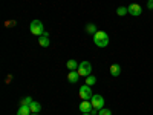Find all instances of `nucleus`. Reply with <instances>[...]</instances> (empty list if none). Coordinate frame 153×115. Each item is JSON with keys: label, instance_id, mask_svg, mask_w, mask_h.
<instances>
[{"label": "nucleus", "instance_id": "nucleus-2", "mask_svg": "<svg viewBox=\"0 0 153 115\" xmlns=\"http://www.w3.org/2000/svg\"><path fill=\"white\" fill-rule=\"evenodd\" d=\"M29 29H31V34H34L37 37L45 34V26H43V23L40 20H32L31 25H29Z\"/></svg>", "mask_w": 153, "mask_h": 115}, {"label": "nucleus", "instance_id": "nucleus-12", "mask_svg": "<svg viewBox=\"0 0 153 115\" xmlns=\"http://www.w3.org/2000/svg\"><path fill=\"white\" fill-rule=\"evenodd\" d=\"M29 108H31V112L32 114H38L42 111V105L38 103V101H32V103L29 105Z\"/></svg>", "mask_w": 153, "mask_h": 115}, {"label": "nucleus", "instance_id": "nucleus-13", "mask_svg": "<svg viewBox=\"0 0 153 115\" xmlns=\"http://www.w3.org/2000/svg\"><path fill=\"white\" fill-rule=\"evenodd\" d=\"M78 65H80V63H76L75 60H69L66 63V66H68L69 71H76V69H78Z\"/></svg>", "mask_w": 153, "mask_h": 115}, {"label": "nucleus", "instance_id": "nucleus-19", "mask_svg": "<svg viewBox=\"0 0 153 115\" xmlns=\"http://www.w3.org/2000/svg\"><path fill=\"white\" fill-rule=\"evenodd\" d=\"M14 25H16L14 20H8V22L5 23V26H6V28H11V26H14Z\"/></svg>", "mask_w": 153, "mask_h": 115}, {"label": "nucleus", "instance_id": "nucleus-6", "mask_svg": "<svg viewBox=\"0 0 153 115\" xmlns=\"http://www.w3.org/2000/svg\"><path fill=\"white\" fill-rule=\"evenodd\" d=\"M78 108H80L81 114H91L94 111V106L91 103V100H81V103H80Z\"/></svg>", "mask_w": 153, "mask_h": 115}, {"label": "nucleus", "instance_id": "nucleus-21", "mask_svg": "<svg viewBox=\"0 0 153 115\" xmlns=\"http://www.w3.org/2000/svg\"><path fill=\"white\" fill-rule=\"evenodd\" d=\"M81 115H92V114H81Z\"/></svg>", "mask_w": 153, "mask_h": 115}, {"label": "nucleus", "instance_id": "nucleus-11", "mask_svg": "<svg viewBox=\"0 0 153 115\" xmlns=\"http://www.w3.org/2000/svg\"><path fill=\"white\" fill-rule=\"evenodd\" d=\"M32 112H31V108L29 106H22L20 105V108H19V111H17V115H31Z\"/></svg>", "mask_w": 153, "mask_h": 115}, {"label": "nucleus", "instance_id": "nucleus-8", "mask_svg": "<svg viewBox=\"0 0 153 115\" xmlns=\"http://www.w3.org/2000/svg\"><path fill=\"white\" fill-rule=\"evenodd\" d=\"M38 45L43 46V48H48L49 46V34L48 32H45L43 35L38 37Z\"/></svg>", "mask_w": 153, "mask_h": 115}, {"label": "nucleus", "instance_id": "nucleus-22", "mask_svg": "<svg viewBox=\"0 0 153 115\" xmlns=\"http://www.w3.org/2000/svg\"><path fill=\"white\" fill-rule=\"evenodd\" d=\"M31 115H38V114H31Z\"/></svg>", "mask_w": 153, "mask_h": 115}, {"label": "nucleus", "instance_id": "nucleus-4", "mask_svg": "<svg viewBox=\"0 0 153 115\" xmlns=\"http://www.w3.org/2000/svg\"><path fill=\"white\" fill-rule=\"evenodd\" d=\"M91 103H92L94 109L100 111V109H103V108H104V98L101 97V95H98V94H94L92 98H91Z\"/></svg>", "mask_w": 153, "mask_h": 115}, {"label": "nucleus", "instance_id": "nucleus-16", "mask_svg": "<svg viewBox=\"0 0 153 115\" xmlns=\"http://www.w3.org/2000/svg\"><path fill=\"white\" fill-rule=\"evenodd\" d=\"M32 101H34V100H32L31 97H25V98H22L20 105H22V106H29V105L32 103Z\"/></svg>", "mask_w": 153, "mask_h": 115}, {"label": "nucleus", "instance_id": "nucleus-23", "mask_svg": "<svg viewBox=\"0 0 153 115\" xmlns=\"http://www.w3.org/2000/svg\"><path fill=\"white\" fill-rule=\"evenodd\" d=\"M149 2H153V0H149Z\"/></svg>", "mask_w": 153, "mask_h": 115}, {"label": "nucleus", "instance_id": "nucleus-20", "mask_svg": "<svg viewBox=\"0 0 153 115\" xmlns=\"http://www.w3.org/2000/svg\"><path fill=\"white\" fill-rule=\"evenodd\" d=\"M147 8H149V9H153V2H149V3H147Z\"/></svg>", "mask_w": 153, "mask_h": 115}, {"label": "nucleus", "instance_id": "nucleus-3", "mask_svg": "<svg viewBox=\"0 0 153 115\" xmlns=\"http://www.w3.org/2000/svg\"><path fill=\"white\" fill-rule=\"evenodd\" d=\"M78 74L80 77H87V75H91L92 72V65H91V61H81L80 65H78Z\"/></svg>", "mask_w": 153, "mask_h": 115}, {"label": "nucleus", "instance_id": "nucleus-14", "mask_svg": "<svg viewBox=\"0 0 153 115\" xmlns=\"http://www.w3.org/2000/svg\"><path fill=\"white\" fill-rule=\"evenodd\" d=\"M95 83H97V77H95V75L91 74V75L86 77V84H87V86H94Z\"/></svg>", "mask_w": 153, "mask_h": 115}, {"label": "nucleus", "instance_id": "nucleus-7", "mask_svg": "<svg viewBox=\"0 0 153 115\" xmlns=\"http://www.w3.org/2000/svg\"><path fill=\"white\" fill-rule=\"evenodd\" d=\"M127 9H129V14H132L135 17L143 14V8H141V5H138V3H132L130 6H127Z\"/></svg>", "mask_w": 153, "mask_h": 115}, {"label": "nucleus", "instance_id": "nucleus-5", "mask_svg": "<svg viewBox=\"0 0 153 115\" xmlns=\"http://www.w3.org/2000/svg\"><path fill=\"white\" fill-rule=\"evenodd\" d=\"M92 89H91V86H87V84H83L81 87H80V98L81 100H91L92 98Z\"/></svg>", "mask_w": 153, "mask_h": 115}, {"label": "nucleus", "instance_id": "nucleus-10", "mask_svg": "<svg viewBox=\"0 0 153 115\" xmlns=\"http://www.w3.org/2000/svg\"><path fill=\"white\" fill-rule=\"evenodd\" d=\"M78 78H80L78 71H69V74H68V80H69L71 83H76V81H78Z\"/></svg>", "mask_w": 153, "mask_h": 115}, {"label": "nucleus", "instance_id": "nucleus-15", "mask_svg": "<svg viewBox=\"0 0 153 115\" xmlns=\"http://www.w3.org/2000/svg\"><path fill=\"white\" fill-rule=\"evenodd\" d=\"M117 14H118L120 17H123V16H126V14H129V9H127L126 6H120V8L117 9Z\"/></svg>", "mask_w": 153, "mask_h": 115}, {"label": "nucleus", "instance_id": "nucleus-1", "mask_svg": "<svg viewBox=\"0 0 153 115\" xmlns=\"http://www.w3.org/2000/svg\"><path fill=\"white\" fill-rule=\"evenodd\" d=\"M94 42L98 48H106L109 45V35L104 31H97L94 34Z\"/></svg>", "mask_w": 153, "mask_h": 115}, {"label": "nucleus", "instance_id": "nucleus-9", "mask_svg": "<svg viewBox=\"0 0 153 115\" xmlns=\"http://www.w3.org/2000/svg\"><path fill=\"white\" fill-rule=\"evenodd\" d=\"M109 71H110V75H112V77H120V74H121V66L118 65V63H113Z\"/></svg>", "mask_w": 153, "mask_h": 115}, {"label": "nucleus", "instance_id": "nucleus-17", "mask_svg": "<svg viewBox=\"0 0 153 115\" xmlns=\"http://www.w3.org/2000/svg\"><path fill=\"white\" fill-rule=\"evenodd\" d=\"M86 31H87L89 34H95V32H97V28H95V25H94V23H89L87 26H86Z\"/></svg>", "mask_w": 153, "mask_h": 115}, {"label": "nucleus", "instance_id": "nucleus-18", "mask_svg": "<svg viewBox=\"0 0 153 115\" xmlns=\"http://www.w3.org/2000/svg\"><path fill=\"white\" fill-rule=\"evenodd\" d=\"M98 115H112V111L107 109V108H103V109L98 111Z\"/></svg>", "mask_w": 153, "mask_h": 115}]
</instances>
